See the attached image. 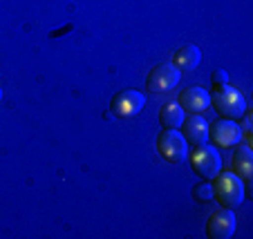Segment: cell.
<instances>
[{"mask_svg": "<svg viewBox=\"0 0 253 239\" xmlns=\"http://www.w3.org/2000/svg\"><path fill=\"white\" fill-rule=\"evenodd\" d=\"M213 199H217L222 208L235 210L244 204V181L235 172H217L213 177Z\"/></svg>", "mask_w": 253, "mask_h": 239, "instance_id": "7a4b0ae2", "label": "cell"}, {"mask_svg": "<svg viewBox=\"0 0 253 239\" xmlns=\"http://www.w3.org/2000/svg\"><path fill=\"white\" fill-rule=\"evenodd\" d=\"M211 105L213 110L220 114V119H231L238 121L242 119V114L247 112V99L240 90L226 85H217L213 87V94H211Z\"/></svg>", "mask_w": 253, "mask_h": 239, "instance_id": "6da1fadb", "label": "cell"}, {"mask_svg": "<svg viewBox=\"0 0 253 239\" xmlns=\"http://www.w3.org/2000/svg\"><path fill=\"white\" fill-rule=\"evenodd\" d=\"M182 137L188 145H202L209 141V121L202 114H188L182 123Z\"/></svg>", "mask_w": 253, "mask_h": 239, "instance_id": "30bf717a", "label": "cell"}, {"mask_svg": "<svg viewBox=\"0 0 253 239\" xmlns=\"http://www.w3.org/2000/svg\"><path fill=\"white\" fill-rule=\"evenodd\" d=\"M177 103H179V107H182L186 114H202L204 110L211 107V94L204 90V87L193 85V87L182 90Z\"/></svg>", "mask_w": 253, "mask_h": 239, "instance_id": "9c48e42d", "label": "cell"}, {"mask_svg": "<svg viewBox=\"0 0 253 239\" xmlns=\"http://www.w3.org/2000/svg\"><path fill=\"white\" fill-rule=\"evenodd\" d=\"M242 125H240V130H242V132H249V130H251V119H249V114H247V112H244V114H242Z\"/></svg>", "mask_w": 253, "mask_h": 239, "instance_id": "2e32d148", "label": "cell"}, {"mask_svg": "<svg viewBox=\"0 0 253 239\" xmlns=\"http://www.w3.org/2000/svg\"><path fill=\"white\" fill-rule=\"evenodd\" d=\"M186 159L191 163L193 172L200 179H213L222 170V157L215 145H209V143L193 145V150H188Z\"/></svg>", "mask_w": 253, "mask_h": 239, "instance_id": "3957f363", "label": "cell"}, {"mask_svg": "<svg viewBox=\"0 0 253 239\" xmlns=\"http://www.w3.org/2000/svg\"><path fill=\"white\" fill-rule=\"evenodd\" d=\"M233 172L242 181H249L253 177V152L249 145L238 143L233 150Z\"/></svg>", "mask_w": 253, "mask_h": 239, "instance_id": "7c38bea8", "label": "cell"}, {"mask_svg": "<svg viewBox=\"0 0 253 239\" xmlns=\"http://www.w3.org/2000/svg\"><path fill=\"white\" fill-rule=\"evenodd\" d=\"M0 99H2V90H0Z\"/></svg>", "mask_w": 253, "mask_h": 239, "instance_id": "e0dca14e", "label": "cell"}, {"mask_svg": "<svg viewBox=\"0 0 253 239\" xmlns=\"http://www.w3.org/2000/svg\"><path fill=\"white\" fill-rule=\"evenodd\" d=\"M179 78H182V72L172 63H159L146 76V90L153 94H164V92H170L172 87H177Z\"/></svg>", "mask_w": 253, "mask_h": 239, "instance_id": "5b68a950", "label": "cell"}, {"mask_svg": "<svg viewBox=\"0 0 253 239\" xmlns=\"http://www.w3.org/2000/svg\"><path fill=\"white\" fill-rule=\"evenodd\" d=\"M146 105V96L139 90H121L112 96L110 101V112L119 119H132Z\"/></svg>", "mask_w": 253, "mask_h": 239, "instance_id": "8992f818", "label": "cell"}, {"mask_svg": "<svg viewBox=\"0 0 253 239\" xmlns=\"http://www.w3.org/2000/svg\"><path fill=\"white\" fill-rule=\"evenodd\" d=\"M186 119V112L179 107V103H166V105L159 107V123L162 128H170V130H179Z\"/></svg>", "mask_w": 253, "mask_h": 239, "instance_id": "4fadbf2b", "label": "cell"}, {"mask_svg": "<svg viewBox=\"0 0 253 239\" xmlns=\"http://www.w3.org/2000/svg\"><path fill=\"white\" fill-rule=\"evenodd\" d=\"M209 139L215 143V148H235L242 141V130L238 121L231 119H217L215 123H209Z\"/></svg>", "mask_w": 253, "mask_h": 239, "instance_id": "52a82bcc", "label": "cell"}, {"mask_svg": "<svg viewBox=\"0 0 253 239\" xmlns=\"http://www.w3.org/2000/svg\"><path fill=\"white\" fill-rule=\"evenodd\" d=\"M238 228V219H235V212L229 208H220L215 210L213 215L206 221V237L209 239H231L235 235Z\"/></svg>", "mask_w": 253, "mask_h": 239, "instance_id": "ba28073f", "label": "cell"}, {"mask_svg": "<svg viewBox=\"0 0 253 239\" xmlns=\"http://www.w3.org/2000/svg\"><path fill=\"white\" fill-rule=\"evenodd\" d=\"M188 143L182 137V132L170 128H162V132L157 134V152L164 161L168 163H182L188 157Z\"/></svg>", "mask_w": 253, "mask_h": 239, "instance_id": "277c9868", "label": "cell"}, {"mask_svg": "<svg viewBox=\"0 0 253 239\" xmlns=\"http://www.w3.org/2000/svg\"><path fill=\"white\" fill-rule=\"evenodd\" d=\"M202 63V49L197 45H182L172 54V65L179 72H195Z\"/></svg>", "mask_w": 253, "mask_h": 239, "instance_id": "8fae6325", "label": "cell"}, {"mask_svg": "<svg viewBox=\"0 0 253 239\" xmlns=\"http://www.w3.org/2000/svg\"><path fill=\"white\" fill-rule=\"evenodd\" d=\"M193 199L200 201V204H209L213 201V186L209 181H202L197 186H193Z\"/></svg>", "mask_w": 253, "mask_h": 239, "instance_id": "5bb4252c", "label": "cell"}, {"mask_svg": "<svg viewBox=\"0 0 253 239\" xmlns=\"http://www.w3.org/2000/svg\"><path fill=\"white\" fill-rule=\"evenodd\" d=\"M211 83H213V87L226 85V83H229V72H226V69H222V67H217V69L211 74Z\"/></svg>", "mask_w": 253, "mask_h": 239, "instance_id": "9a60e30c", "label": "cell"}]
</instances>
